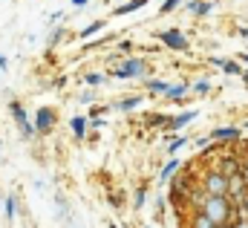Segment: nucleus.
<instances>
[{"label": "nucleus", "instance_id": "nucleus-1", "mask_svg": "<svg viewBox=\"0 0 248 228\" xmlns=\"http://www.w3.org/2000/svg\"><path fill=\"white\" fill-rule=\"evenodd\" d=\"M199 211H202L205 217H211L217 226H225V223L234 220V214H237L240 208H234L228 196H202V199H199Z\"/></svg>", "mask_w": 248, "mask_h": 228}, {"label": "nucleus", "instance_id": "nucleus-2", "mask_svg": "<svg viewBox=\"0 0 248 228\" xmlns=\"http://www.w3.org/2000/svg\"><path fill=\"white\" fill-rule=\"evenodd\" d=\"M202 191L205 196H228V176L219 168H211L202 176Z\"/></svg>", "mask_w": 248, "mask_h": 228}, {"label": "nucleus", "instance_id": "nucleus-3", "mask_svg": "<svg viewBox=\"0 0 248 228\" xmlns=\"http://www.w3.org/2000/svg\"><path fill=\"white\" fill-rule=\"evenodd\" d=\"M144 69H150V66H147L141 58H124L110 75H113V78H139V75H144Z\"/></svg>", "mask_w": 248, "mask_h": 228}, {"label": "nucleus", "instance_id": "nucleus-4", "mask_svg": "<svg viewBox=\"0 0 248 228\" xmlns=\"http://www.w3.org/2000/svg\"><path fill=\"white\" fill-rule=\"evenodd\" d=\"M9 113H12V118H15V124H17V130H20L23 139H32V136L38 133V127L29 124V115H26V110L20 107V101H9Z\"/></svg>", "mask_w": 248, "mask_h": 228}, {"label": "nucleus", "instance_id": "nucleus-5", "mask_svg": "<svg viewBox=\"0 0 248 228\" xmlns=\"http://www.w3.org/2000/svg\"><path fill=\"white\" fill-rule=\"evenodd\" d=\"M159 41H162L165 47L176 49V52H185V49H187V38L179 32V29H168V32H162V35H159Z\"/></svg>", "mask_w": 248, "mask_h": 228}, {"label": "nucleus", "instance_id": "nucleus-6", "mask_svg": "<svg viewBox=\"0 0 248 228\" xmlns=\"http://www.w3.org/2000/svg\"><path fill=\"white\" fill-rule=\"evenodd\" d=\"M211 139H214V142H228V145H237V142L243 139V130H240V127H214Z\"/></svg>", "mask_w": 248, "mask_h": 228}, {"label": "nucleus", "instance_id": "nucleus-7", "mask_svg": "<svg viewBox=\"0 0 248 228\" xmlns=\"http://www.w3.org/2000/svg\"><path fill=\"white\" fill-rule=\"evenodd\" d=\"M52 124H55V113H52L49 107H41V110L35 113V127H38V136H46V133L52 130Z\"/></svg>", "mask_w": 248, "mask_h": 228}, {"label": "nucleus", "instance_id": "nucleus-8", "mask_svg": "<svg viewBox=\"0 0 248 228\" xmlns=\"http://www.w3.org/2000/svg\"><path fill=\"white\" fill-rule=\"evenodd\" d=\"M196 115H199L196 110H185V113H179L173 121H170V130H182V127H185V124H190Z\"/></svg>", "mask_w": 248, "mask_h": 228}, {"label": "nucleus", "instance_id": "nucleus-9", "mask_svg": "<svg viewBox=\"0 0 248 228\" xmlns=\"http://www.w3.org/2000/svg\"><path fill=\"white\" fill-rule=\"evenodd\" d=\"M211 9H214V3H202V0H190V3H187V12H190V15H196V17L208 15Z\"/></svg>", "mask_w": 248, "mask_h": 228}, {"label": "nucleus", "instance_id": "nucleus-10", "mask_svg": "<svg viewBox=\"0 0 248 228\" xmlns=\"http://www.w3.org/2000/svg\"><path fill=\"white\" fill-rule=\"evenodd\" d=\"M69 127H72L75 139H84V133H87V115H75V118L69 121Z\"/></svg>", "mask_w": 248, "mask_h": 228}, {"label": "nucleus", "instance_id": "nucleus-11", "mask_svg": "<svg viewBox=\"0 0 248 228\" xmlns=\"http://www.w3.org/2000/svg\"><path fill=\"white\" fill-rule=\"evenodd\" d=\"M144 3H147V0H130V3H124V6H116V12H113V15H119V17H122V15H130V12L141 9Z\"/></svg>", "mask_w": 248, "mask_h": 228}, {"label": "nucleus", "instance_id": "nucleus-12", "mask_svg": "<svg viewBox=\"0 0 248 228\" xmlns=\"http://www.w3.org/2000/svg\"><path fill=\"white\" fill-rule=\"evenodd\" d=\"M190 228H219V226H217V223H214L211 217H205V214L199 211V214H196V217L190 220Z\"/></svg>", "mask_w": 248, "mask_h": 228}, {"label": "nucleus", "instance_id": "nucleus-13", "mask_svg": "<svg viewBox=\"0 0 248 228\" xmlns=\"http://www.w3.org/2000/svg\"><path fill=\"white\" fill-rule=\"evenodd\" d=\"M185 84H173V87H168V93H165V96H168V98H170V101H179V98H182V96H185Z\"/></svg>", "mask_w": 248, "mask_h": 228}, {"label": "nucleus", "instance_id": "nucleus-14", "mask_svg": "<svg viewBox=\"0 0 248 228\" xmlns=\"http://www.w3.org/2000/svg\"><path fill=\"white\" fill-rule=\"evenodd\" d=\"M139 104H141V98H139V96H133V98H124V101H119V110H122V113H130V110H136Z\"/></svg>", "mask_w": 248, "mask_h": 228}, {"label": "nucleus", "instance_id": "nucleus-15", "mask_svg": "<svg viewBox=\"0 0 248 228\" xmlns=\"http://www.w3.org/2000/svg\"><path fill=\"white\" fill-rule=\"evenodd\" d=\"M176 171H179V159H170V162L162 168V182H168V179H170Z\"/></svg>", "mask_w": 248, "mask_h": 228}, {"label": "nucleus", "instance_id": "nucleus-16", "mask_svg": "<svg viewBox=\"0 0 248 228\" xmlns=\"http://www.w3.org/2000/svg\"><path fill=\"white\" fill-rule=\"evenodd\" d=\"M185 145H187L185 136H170V142H168V153H176V150L185 147Z\"/></svg>", "mask_w": 248, "mask_h": 228}, {"label": "nucleus", "instance_id": "nucleus-17", "mask_svg": "<svg viewBox=\"0 0 248 228\" xmlns=\"http://www.w3.org/2000/svg\"><path fill=\"white\" fill-rule=\"evenodd\" d=\"M222 69H225V72H228V75H246V69H243V66H240V64H237V61H228V64H225V66H222Z\"/></svg>", "mask_w": 248, "mask_h": 228}, {"label": "nucleus", "instance_id": "nucleus-18", "mask_svg": "<svg viewBox=\"0 0 248 228\" xmlns=\"http://www.w3.org/2000/svg\"><path fill=\"white\" fill-rule=\"evenodd\" d=\"M168 87H170V84H165V81H147V90H150V93H162V96H165Z\"/></svg>", "mask_w": 248, "mask_h": 228}, {"label": "nucleus", "instance_id": "nucleus-19", "mask_svg": "<svg viewBox=\"0 0 248 228\" xmlns=\"http://www.w3.org/2000/svg\"><path fill=\"white\" fill-rule=\"evenodd\" d=\"M170 121H173V118L165 115V113H153V118H150V124H156V127H159V124H168V127H170Z\"/></svg>", "mask_w": 248, "mask_h": 228}, {"label": "nucleus", "instance_id": "nucleus-20", "mask_svg": "<svg viewBox=\"0 0 248 228\" xmlns=\"http://www.w3.org/2000/svg\"><path fill=\"white\" fill-rule=\"evenodd\" d=\"M104 113H110V107H93V124H101V115Z\"/></svg>", "mask_w": 248, "mask_h": 228}, {"label": "nucleus", "instance_id": "nucleus-21", "mask_svg": "<svg viewBox=\"0 0 248 228\" xmlns=\"http://www.w3.org/2000/svg\"><path fill=\"white\" fill-rule=\"evenodd\" d=\"M101 26H104V23H101V20H95V23H90V26H87V29H84V32H81V38H90V35H95V32H98V29H101Z\"/></svg>", "mask_w": 248, "mask_h": 228}, {"label": "nucleus", "instance_id": "nucleus-22", "mask_svg": "<svg viewBox=\"0 0 248 228\" xmlns=\"http://www.w3.org/2000/svg\"><path fill=\"white\" fill-rule=\"evenodd\" d=\"M84 81H87V84H93V87H98V84H104V75H98V72H90Z\"/></svg>", "mask_w": 248, "mask_h": 228}, {"label": "nucleus", "instance_id": "nucleus-23", "mask_svg": "<svg viewBox=\"0 0 248 228\" xmlns=\"http://www.w3.org/2000/svg\"><path fill=\"white\" fill-rule=\"evenodd\" d=\"M193 90H196L199 96H205V93L211 90V81H205V78H202V81H196V84H193Z\"/></svg>", "mask_w": 248, "mask_h": 228}, {"label": "nucleus", "instance_id": "nucleus-24", "mask_svg": "<svg viewBox=\"0 0 248 228\" xmlns=\"http://www.w3.org/2000/svg\"><path fill=\"white\" fill-rule=\"evenodd\" d=\"M3 211H6V217H9V220L15 217V199H12V196H6V202H3Z\"/></svg>", "mask_w": 248, "mask_h": 228}, {"label": "nucleus", "instance_id": "nucleus-25", "mask_svg": "<svg viewBox=\"0 0 248 228\" xmlns=\"http://www.w3.org/2000/svg\"><path fill=\"white\" fill-rule=\"evenodd\" d=\"M179 3H182V0H165V3H162V15H168V12H173V9H176Z\"/></svg>", "mask_w": 248, "mask_h": 228}, {"label": "nucleus", "instance_id": "nucleus-26", "mask_svg": "<svg viewBox=\"0 0 248 228\" xmlns=\"http://www.w3.org/2000/svg\"><path fill=\"white\" fill-rule=\"evenodd\" d=\"M144 196H147V188L141 185V188H139V194H136V208H141V205H144Z\"/></svg>", "mask_w": 248, "mask_h": 228}, {"label": "nucleus", "instance_id": "nucleus-27", "mask_svg": "<svg viewBox=\"0 0 248 228\" xmlns=\"http://www.w3.org/2000/svg\"><path fill=\"white\" fill-rule=\"evenodd\" d=\"M130 49H133V41H122V44H119V52H122V55H127Z\"/></svg>", "mask_w": 248, "mask_h": 228}, {"label": "nucleus", "instance_id": "nucleus-28", "mask_svg": "<svg viewBox=\"0 0 248 228\" xmlns=\"http://www.w3.org/2000/svg\"><path fill=\"white\" fill-rule=\"evenodd\" d=\"M69 3H72V6H75V9H84V6H87V3H90V0H69Z\"/></svg>", "mask_w": 248, "mask_h": 228}, {"label": "nucleus", "instance_id": "nucleus-29", "mask_svg": "<svg viewBox=\"0 0 248 228\" xmlns=\"http://www.w3.org/2000/svg\"><path fill=\"white\" fill-rule=\"evenodd\" d=\"M240 217H246L248 220V199H246V205H243V211H240Z\"/></svg>", "mask_w": 248, "mask_h": 228}, {"label": "nucleus", "instance_id": "nucleus-30", "mask_svg": "<svg viewBox=\"0 0 248 228\" xmlns=\"http://www.w3.org/2000/svg\"><path fill=\"white\" fill-rule=\"evenodd\" d=\"M243 173H246V179H248V156H246V165H243Z\"/></svg>", "mask_w": 248, "mask_h": 228}, {"label": "nucleus", "instance_id": "nucleus-31", "mask_svg": "<svg viewBox=\"0 0 248 228\" xmlns=\"http://www.w3.org/2000/svg\"><path fill=\"white\" fill-rule=\"evenodd\" d=\"M0 69H6V58L0 55Z\"/></svg>", "mask_w": 248, "mask_h": 228}, {"label": "nucleus", "instance_id": "nucleus-32", "mask_svg": "<svg viewBox=\"0 0 248 228\" xmlns=\"http://www.w3.org/2000/svg\"><path fill=\"white\" fill-rule=\"evenodd\" d=\"M219 228H237V226L234 223H225V226H219Z\"/></svg>", "mask_w": 248, "mask_h": 228}, {"label": "nucleus", "instance_id": "nucleus-33", "mask_svg": "<svg viewBox=\"0 0 248 228\" xmlns=\"http://www.w3.org/2000/svg\"><path fill=\"white\" fill-rule=\"evenodd\" d=\"M240 61H246V64H248V55H240Z\"/></svg>", "mask_w": 248, "mask_h": 228}, {"label": "nucleus", "instance_id": "nucleus-34", "mask_svg": "<svg viewBox=\"0 0 248 228\" xmlns=\"http://www.w3.org/2000/svg\"><path fill=\"white\" fill-rule=\"evenodd\" d=\"M243 127H248V118H246V121H243Z\"/></svg>", "mask_w": 248, "mask_h": 228}, {"label": "nucleus", "instance_id": "nucleus-35", "mask_svg": "<svg viewBox=\"0 0 248 228\" xmlns=\"http://www.w3.org/2000/svg\"><path fill=\"white\" fill-rule=\"evenodd\" d=\"M243 78H246V81H248V69H246V75H243Z\"/></svg>", "mask_w": 248, "mask_h": 228}, {"label": "nucleus", "instance_id": "nucleus-36", "mask_svg": "<svg viewBox=\"0 0 248 228\" xmlns=\"http://www.w3.org/2000/svg\"><path fill=\"white\" fill-rule=\"evenodd\" d=\"M110 228H119V226H110Z\"/></svg>", "mask_w": 248, "mask_h": 228}]
</instances>
